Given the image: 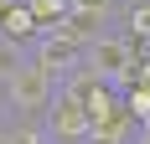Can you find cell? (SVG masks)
<instances>
[{
	"label": "cell",
	"instance_id": "obj_12",
	"mask_svg": "<svg viewBox=\"0 0 150 144\" xmlns=\"http://www.w3.org/2000/svg\"><path fill=\"white\" fill-rule=\"evenodd\" d=\"M0 113H5V82H0Z\"/></svg>",
	"mask_w": 150,
	"mask_h": 144
},
{
	"label": "cell",
	"instance_id": "obj_4",
	"mask_svg": "<svg viewBox=\"0 0 150 144\" xmlns=\"http://www.w3.org/2000/svg\"><path fill=\"white\" fill-rule=\"evenodd\" d=\"M31 57L42 62L52 77H67V72L83 62V46H78L73 36H62V31H42V36H36V46H31Z\"/></svg>",
	"mask_w": 150,
	"mask_h": 144
},
{
	"label": "cell",
	"instance_id": "obj_11",
	"mask_svg": "<svg viewBox=\"0 0 150 144\" xmlns=\"http://www.w3.org/2000/svg\"><path fill=\"white\" fill-rule=\"evenodd\" d=\"M135 144H150V124H140V139Z\"/></svg>",
	"mask_w": 150,
	"mask_h": 144
},
{
	"label": "cell",
	"instance_id": "obj_8",
	"mask_svg": "<svg viewBox=\"0 0 150 144\" xmlns=\"http://www.w3.org/2000/svg\"><path fill=\"white\" fill-rule=\"evenodd\" d=\"M26 5H31V15H36V21H42L47 31L57 26V21H62L67 10H73V0H26Z\"/></svg>",
	"mask_w": 150,
	"mask_h": 144
},
{
	"label": "cell",
	"instance_id": "obj_6",
	"mask_svg": "<svg viewBox=\"0 0 150 144\" xmlns=\"http://www.w3.org/2000/svg\"><path fill=\"white\" fill-rule=\"evenodd\" d=\"M31 62V46H21V41H11V36H0V82H11L16 72Z\"/></svg>",
	"mask_w": 150,
	"mask_h": 144
},
{
	"label": "cell",
	"instance_id": "obj_9",
	"mask_svg": "<svg viewBox=\"0 0 150 144\" xmlns=\"http://www.w3.org/2000/svg\"><path fill=\"white\" fill-rule=\"evenodd\" d=\"M16 5H21V0H0V36L11 31V15H16Z\"/></svg>",
	"mask_w": 150,
	"mask_h": 144
},
{
	"label": "cell",
	"instance_id": "obj_2",
	"mask_svg": "<svg viewBox=\"0 0 150 144\" xmlns=\"http://www.w3.org/2000/svg\"><path fill=\"white\" fill-rule=\"evenodd\" d=\"M140 57H145V52H140V46L129 41V36H124L119 26H114V31H104L98 41H88V46H83V62H88V67L98 72V77L119 82V87H124V77H129V67H135Z\"/></svg>",
	"mask_w": 150,
	"mask_h": 144
},
{
	"label": "cell",
	"instance_id": "obj_7",
	"mask_svg": "<svg viewBox=\"0 0 150 144\" xmlns=\"http://www.w3.org/2000/svg\"><path fill=\"white\" fill-rule=\"evenodd\" d=\"M124 108L135 124H150V82H129L124 87Z\"/></svg>",
	"mask_w": 150,
	"mask_h": 144
},
{
	"label": "cell",
	"instance_id": "obj_3",
	"mask_svg": "<svg viewBox=\"0 0 150 144\" xmlns=\"http://www.w3.org/2000/svg\"><path fill=\"white\" fill-rule=\"evenodd\" d=\"M52 93H57V77H52L36 57H31L26 67L5 82V108H11V113H47Z\"/></svg>",
	"mask_w": 150,
	"mask_h": 144
},
{
	"label": "cell",
	"instance_id": "obj_10",
	"mask_svg": "<svg viewBox=\"0 0 150 144\" xmlns=\"http://www.w3.org/2000/svg\"><path fill=\"white\" fill-rule=\"evenodd\" d=\"M0 144H16V139H11V118H5V113H0Z\"/></svg>",
	"mask_w": 150,
	"mask_h": 144
},
{
	"label": "cell",
	"instance_id": "obj_5",
	"mask_svg": "<svg viewBox=\"0 0 150 144\" xmlns=\"http://www.w3.org/2000/svg\"><path fill=\"white\" fill-rule=\"evenodd\" d=\"M119 31L150 57V0H124V10H119Z\"/></svg>",
	"mask_w": 150,
	"mask_h": 144
},
{
	"label": "cell",
	"instance_id": "obj_1",
	"mask_svg": "<svg viewBox=\"0 0 150 144\" xmlns=\"http://www.w3.org/2000/svg\"><path fill=\"white\" fill-rule=\"evenodd\" d=\"M47 134H52V144H88V134H93V113L83 103V93L67 87L62 77H57L52 103H47Z\"/></svg>",
	"mask_w": 150,
	"mask_h": 144
}]
</instances>
